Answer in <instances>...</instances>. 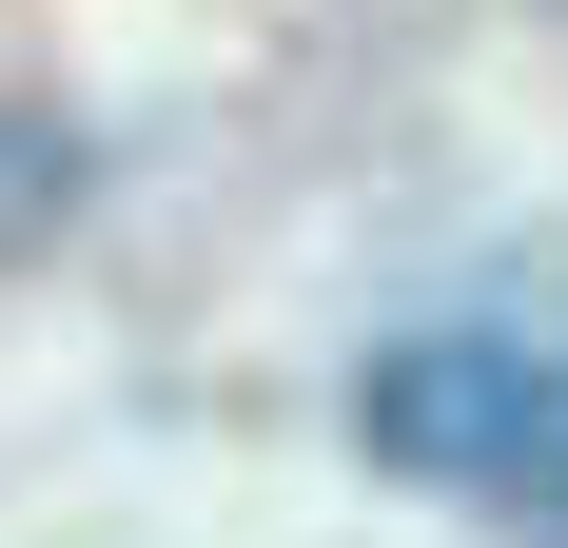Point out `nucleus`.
I'll return each instance as SVG.
<instances>
[{"label": "nucleus", "instance_id": "obj_1", "mask_svg": "<svg viewBox=\"0 0 568 548\" xmlns=\"http://www.w3.org/2000/svg\"><path fill=\"white\" fill-rule=\"evenodd\" d=\"M353 432H373V470H412V490H549L568 392L529 373L510 333H412V353H373Z\"/></svg>", "mask_w": 568, "mask_h": 548}, {"label": "nucleus", "instance_id": "obj_2", "mask_svg": "<svg viewBox=\"0 0 568 548\" xmlns=\"http://www.w3.org/2000/svg\"><path fill=\"white\" fill-rule=\"evenodd\" d=\"M529 509H549V548H568V432H549V490H529Z\"/></svg>", "mask_w": 568, "mask_h": 548}]
</instances>
